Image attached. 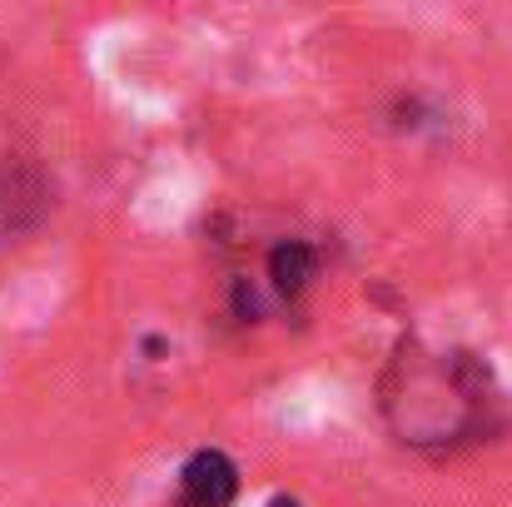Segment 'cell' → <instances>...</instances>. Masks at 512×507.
<instances>
[{
	"label": "cell",
	"instance_id": "6da1fadb",
	"mask_svg": "<svg viewBox=\"0 0 512 507\" xmlns=\"http://www.w3.org/2000/svg\"><path fill=\"white\" fill-rule=\"evenodd\" d=\"M234 493H239V468L219 448L194 453L179 473V507H229Z\"/></svg>",
	"mask_w": 512,
	"mask_h": 507
},
{
	"label": "cell",
	"instance_id": "7a4b0ae2",
	"mask_svg": "<svg viewBox=\"0 0 512 507\" xmlns=\"http://www.w3.org/2000/svg\"><path fill=\"white\" fill-rule=\"evenodd\" d=\"M314 269H319V259H314V249H309L304 239H284V244L269 249V279H274V289H279L284 299L304 294L309 279H314Z\"/></svg>",
	"mask_w": 512,
	"mask_h": 507
}]
</instances>
